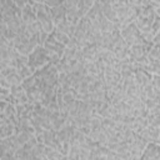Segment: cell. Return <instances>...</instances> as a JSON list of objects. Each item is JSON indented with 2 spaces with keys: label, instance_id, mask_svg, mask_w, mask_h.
Returning <instances> with one entry per match:
<instances>
[{
  "label": "cell",
  "instance_id": "obj_12",
  "mask_svg": "<svg viewBox=\"0 0 160 160\" xmlns=\"http://www.w3.org/2000/svg\"><path fill=\"white\" fill-rule=\"evenodd\" d=\"M56 30H59L60 32H64V34H66L68 36H72L74 35V31H75V25H72V24H70L66 19H64V20H61L59 24H56L55 26H54Z\"/></svg>",
  "mask_w": 160,
  "mask_h": 160
},
{
  "label": "cell",
  "instance_id": "obj_10",
  "mask_svg": "<svg viewBox=\"0 0 160 160\" xmlns=\"http://www.w3.org/2000/svg\"><path fill=\"white\" fill-rule=\"evenodd\" d=\"M32 108H34V104L32 102H24V104L15 105L18 119H21V118L30 119L31 118V112H32Z\"/></svg>",
  "mask_w": 160,
  "mask_h": 160
},
{
  "label": "cell",
  "instance_id": "obj_16",
  "mask_svg": "<svg viewBox=\"0 0 160 160\" xmlns=\"http://www.w3.org/2000/svg\"><path fill=\"white\" fill-rule=\"evenodd\" d=\"M51 34H52V36L58 40V41H60L61 44H64L65 46L69 44V41H70V36H68L66 34H64V32H60L59 30H56L55 28L52 29V31H51Z\"/></svg>",
  "mask_w": 160,
  "mask_h": 160
},
{
  "label": "cell",
  "instance_id": "obj_15",
  "mask_svg": "<svg viewBox=\"0 0 160 160\" xmlns=\"http://www.w3.org/2000/svg\"><path fill=\"white\" fill-rule=\"evenodd\" d=\"M95 0H79L78 6H76V12L80 18L85 16V14L89 11V9L94 5Z\"/></svg>",
  "mask_w": 160,
  "mask_h": 160
},
{
  "label": "cell",
  "instance_id": "obj_11",
  "mask_svg": "<svg viewBox=\"0 0 160 160\" xmlns=\"http://www.w3.org/2000/svg\"><path fill=\"white\" fill-rule=\"evenodd\" d=\"M21 20H22V22L26 24V25L32 24V22H35V21L38 20V19H36V15H35V12L32 11L30 4H26L24 8H21Z\"/></svg>",
  "mask_w": 160,
  "mask_h": 160
},
{
  "label": "cell",
  "instance_id": "obj_9",
  "mask_svg": "<svg viewBox=\"0 0 160 160\" xmlns=\"http://www.w3.org/2000/svg\"><path fill=\"white\" fill-rule=\"evenodd\" d=\"M65 15H66V9H65L64 4L58 5V6H54V8H50V16H51V20H52L54 26L56 24H59L61 20H64L65 19Z\"/></svg>",
  "mask_w": 160,
  "mask_h": 160
},
{
  "label": "cell",
  "instance_id": "obj_8",
  "mask_svg": "<svg viewBox=\"0 0 160 160\" xmlns=\"http://www.w3.org/2000/svg\"><path fill=\"white\" fill-rule=\"evenodd\" d=\"M132 75H134L135 82L139 85V88H144L145 85L150 84L151 75H152V74L148 72L146 70H144V69H141V68H135Z\"/></svg>",
  "mask_w": 160,
  "mask_h": 160
},
{
  "label": "cell",
  "instance_id": "obj_7",
  "mask_svg": "<svg viewBox=\"0 0 160 160\" xmlns=\"http://www.w3.org/2000/svg\"><path fill=\"white\" fill-rule=\"evenodd\" d=\"M138 134H139L146 142H149V141L159 142V139H160V128H154V126L148 125L146 128H144L142 130H140Z\"/></svg>",
  "mask_w": 160,
  "mask_h": 160
},
{
  "label": "cell",
  "instance_id": "obj_3",
  "mask_svg": "<svg viewBox=\"0 0 160 160\" xmlns=\"http://www.w3.org/2000/svg\"><path fill=\"white\" fill-rule=\"evenodd\" d=\"M11 42H12L14 49L21 55H29L39 45L38 44V39H35V38L30 39V38H28L25 35V32L24 34H18L16 38Z\"/></svg>",
  "mask_w": 160,
  "mask_h": 160
},
{
  "label": "cell",
  "instance_id": "obj_19",
  "mask_svg": "<svg viewBox=\"0 0 160 160\" xmlns=\"http://www.w3.org/2000/svg\"><path fill=\"white\" fill-rule=\"evenodd\" d=\"M150 84H151L154 91L158 92V94H160V76H159V74H152L151 75Z\"/></svg>",
  "mask_w": 160,
  "mask_h": 160
},
{
  "label": "cell",
  "instance_id": "obj_4",
  "mask_svg": "<svg viewBox=\"0 0 160 160\" xmlns=\"http://www.w3.org/2000/svg\"><path fill=\"white\" fill-rule=\"evenodd\" d=\"M152 46V42H144V44H138V45H130V50H129V58L140 64L146 59V55L150 50V48Z\"/></svg>",
  "mask_w": 160,
  "mask_h": 160
},
{
  "label": "cell",
  "instance_id": "obj_20",
  "mask_svg": "<svg viewBox=\"0 0 160 160\" xmlns=\"http://www.w3.org/2000/svg\"><path fill=\"white\" fill-rule=\"evenodd\" d=\"M64 2V0H44V4L48 5L49 8H54L58 5H61Z\"/></svg>",
  "mask_w": 160,
  "mask_h": 160
},
{
  "label": "cell",
  "instance_id": "obj_2",
  "mask_svg": "<svg viewBox=\"0 0 160 160\" xmlns=\"http://www.w3.org/2000/svg\"><path fill=\"white\" fill-rule=\"evenodd\" d=\"M48 62H49V58H48L46 50L41 45H38L28 55V65H29V68L31 69L32 72H35L36 70H39L40 68H42Z\"/></svg>",
  "mask_w": 160,
  "mask_h": 160
},
{
  "label": "cell",
  "instance_id": "obj_1",
  "mask_svg": "<svg viewBox=\"0 0 160 160\" xmlns=\"http://www.w3.org/2000/svg\"><path fill=\"white\" fill-rule=\"evenodd\" d=\"M120 35L121 38L129 44V45H138V44H144V42H151V41H146L142 36V34L140 32V30L138 29V26L135 25V22H129L125 26H122L120 29Z\"/></svg>",
  "mask_w": 160,
  "mask_h": 160
},
{
  "label": "cell",
  "instance_id": "obj_21",
  "mask_svg": "<svg viewBox=\"0 0 160 160\" xmlns=\"http://www.w3.org/2000/svg\"><path fill=\"white\" fill-rule=\"evenodd\" d=\"M12 1H14V2H15V4L21 9V8H24L26 4H30V1H31V0H12Z\"/></svg>",
  "mask_w": 160,
  "mask_h": 160
},
{
  "label": "cell",
  "instance_id": "obj_22",
  "mask_svg": "<svg viewBox=\"0 0 160 160\" xmlns=\"http://www.w3.org/2000/svg\"><path fill=\"white\" fill-rule=\"evenodd\" d=\"M159 1H160V0H148L149 5L152 6L154 9H160V4H159Z\"/></svg>",
  "mask_w": 160,
  "mask_h": 160
},
{
  "label": "cell",
  "instance_id": "obj_14",
  "mask_svg": "<svg viewBox=\"0 0 160 160\" xmlns=\"http://www.w3.org/2000/svg\"><path fill=\"white\" fill-rule=\"evenodd\" d=\"M25 92H26V96H28V99H29L30 102H36V101L40 102L41 96H42V91L38 86L29 88V89L25 90Z\"/></svg>",
  "mask_w": 160,
  "mask_h": 160
},
{
  "label": "cell",
  "instance_id": "obj_17",
  "mask_svg": "<svg viewBox=\"0 0 160 160\" xmlns=\"http://www.w3.org/2000/svg\"><path fill=\"white\" fill-rule=\"evenodd\" d=\"M6 78V80L9 81V84L12 86V85H20L21 84V81H22V79L20 78V75L16 72V70L15 71H12V72H10L8 76H5Z\"/></svg>",
  "mask_w": 160,
  "mask_h": 160
},
{
  "label": "cell",
  "instance_id": "obj_6",
  "mask_svg": "<svg viewBox=\"0 0 160 160\" xmlns=\"http://www.w3.org/2000/svg\"><path fill=\"white\" fill-rule=\"evenodd\" d=\"M42 46L45 48V50H46V51H49V52H54V54H58L59 56H62L64 50H65V48H66L64 44H61L60 41H58V40L52 36V34H51V32L48 35V38H46L45 42L42 44Z\"/></svg>",
  "mask_w": 160,
  "mask_h": 160
},
{
  "label": "cell",
  "instance_id": "obj_5",
  "mask_svg": "<svg viewBox=\"0 0 160 160\" xmlns=\"http://www.w3.org/2000/svg\"><path fill=\"white\" fill-rule=\"evenodd\" d=\"M139 159L140 160H160V145H159V142H154V141L146 142Z\"/></svg>",
  "mask_w": 160,
  "mask_h": 160
},
{
  "label": "cell",
  "instance_id": "obj_18",
  "mask_svg": "<svg viewBox=\"0 0 160 160\" xmlns=\"http://www.w3.org/2000/svg\"><path fill=\"white\" fill-rule=\"evenodd\" d=\"M16 72L20 75L21 79H25L30 75H32L31 69L29 68V65H21V66H16Z\"/></svg>",
  "mask_w": 160,
  "mask_h": 160
},
{
  "label": "cell",
  "instance_id": "obj_13",
  "mask_svg": "<svg viewBox=\"0 0 160 160\" xmlns=\"http://www.w3.org/2000/svg\"><path fill=\"white\" fill-rule=\"evenodd\" d=\"M88 136H89L91 140L96 141L98 144H105V142H106V135H105L104 130L101 129V126H99V128H96V129H91L90 132L88 134Z\"/></svg>",
  "mask_w": 160,
  "mask_h": 160
}]
</instances>
